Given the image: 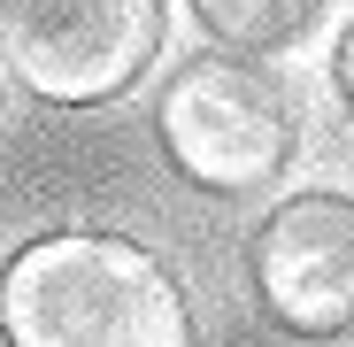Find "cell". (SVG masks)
Wrapping results in <instances>:
<instances>
[{
	"label": "cell",
	"instance_id": "6da1fadb",
	"mask_svg": "<svg viewBox=\"0 0 354 347\" xmlns=\"http://www.w3.org/2000/svg\"><path fill=\"white\" fill-rule=\"evenodd\" d=\"M8 347H193L185 294L115 231H54L0 270Z\"/></svg>",
	"mask_w": 354,
	"mask_h": 347
},
{
	"label": "cell",
	"instance_id": "277c9868",
	"mask_svg": "<svg viewBox=\"0 0 354 347\" xmlns=\"http://www.w3.org/2000/svg\"><path fill=\"white\" fill-rule=\"evenodd\" d=\"M254 285L262 309L301 339L354 332V201L339 193L285 201L254 231Z\"/></svg>",
	"mask_w": 354,
	"mask_h": 347
},
{
	"label": "cell",
	"instance_id": "5b68a950",
	"mask_svg": "<svg viewBox=\"0 0 354 347\" xmlns=\"http://www.w3.org/2000/svg\"><path fill=\"white\" fill-rule=\"evenodd\" d=\"M193 8L231 54H285L324 24V0H193Z\"/></svg>",
	"mask_w": 354,
	"mask_h": 347
},
{
	"label": "cell",
	"instance_id": "52a82bcc",
	"mask_svg": "<svg viewBox=\"0 0 354 347\" xmlns=\"http://www.w3.org/2000/svg\"><path fill=\"white\" fill-rule=\"evenodd\" d=\"M0 85H8V62H0Z\"/></svg>",
	"mask_w": 354,
	"mask_h": 347
},
{
	"label": "cell",
	"instance_id": "7a4b0ae2",
	"mask_svg": "<svg viewBox=\"0 0 354 347\" xmlns=\"http://www.w3.org/2000/svg\"><path fill=\"white\" fill-rule=\"evenodd\" d=\"M162 147L208 193H254L292 170L301 93L254 54H201L162 93Z\"/></svg>",
	"mask_w": 354,
	"mask_h": 347
},
{
	"label": "cell",
	"instance_id": "3957f363",
	"mask_svg": "<svg viewBox=\"0 0 354 347\" xmlns=\"http://www.w3.org/2000/svg\"><path fill=\"white\" fill-rule=\"evenodd\" d=\"M162 46V0H0V62L24 93L100 108L131 93Z\"/></svg>",
	"mask_w": 354,
	"mask_h": 347
},
{
	"label": "cell",
	"instance_id": "8992f818",
	"mask_svg": "<svg viewBox=\"0 0 354 347\" xmlns=\"http://www.w3.org/2000/svg\"><path fill=\"white\" fill-rule=\"evenodd\" d=\"M339 85H346V100H354V24H346V39H339Z\"/></svg>",
	"mask_w": 354,
	"mask_h": 347
}]
</instances>
